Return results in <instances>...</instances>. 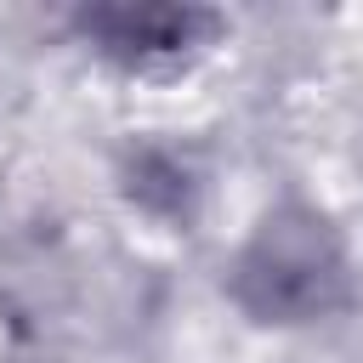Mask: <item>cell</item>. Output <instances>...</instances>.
I'll use <instances>...</instances> for the list:
<instances>
[{
    "mask_svg": "<svg viewBox=\"0 0 363 363\" xmlns=\"http://www.w3.org/2000/svg\"><path fill=\"white\" fill-rule=\"evenodd\" d=\"M233 289L261 323H306L329 312L346 289V261L329 221L312 210L267 216L233 267Z\"/></svg>",
    "mask_w": 363,
    "mask_h": 363,
    "instance_id": "obj_1",
    "label": "cell"
},
{
    "mask_svg": "<svg viewBox=\"0 0 363 363\" xmlns=\"http://www.w3.org/2000/svg\"><path fill=\"white\" fill-rule=\"evenodd\" d=\"M193 28H210L204 11H170V6H142V11H91L85 34L102 40V51L147 62V57H176L193 45Z\"/></svg>",
    "mask_w": 363,
    "mask_h": 363,
    "instance_id": "obj_2",
    "label": "cell"
}]
</instances>
